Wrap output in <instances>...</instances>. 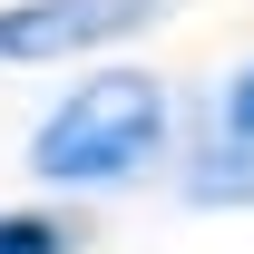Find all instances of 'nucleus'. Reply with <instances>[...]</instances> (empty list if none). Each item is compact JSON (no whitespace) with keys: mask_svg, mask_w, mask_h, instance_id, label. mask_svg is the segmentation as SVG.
<instances>
[{"mask_svg":"<svg viewBox=\"0 0 254 254\" xmlns=\"http://www.w3.org/2000/svg\"><path fill=\"white\" fill-rule=\"evenodd\" d=\"M166 147V88L137 68H98L88 88H68V108H49V127L30 137V166L49 186H118Z\"/></svg>","mask_w":254,"mask_h":254,"instance_id":"nucleus-1","label":"nucleus"},{"mask_svg":"<svg viewBox=\"0 0 254 254\" xmlns=\"http://www.w3.org/2000/svg\"><path fill=\"white\" fill-rule=\"evenodd\" d=\"M157 10L166 0H10L0 10V59H68V49L147 30Z\"/></svg>","mask_w":254,"mask_h":254,"instance_id":"nucleus-2","label":"nucleus"},{"mask_svg":"<svg viewBox=\"0 0 254 254\" xmlns=\"http://www.w3.org/2000/svg\"><path fill=\"white\" fill-rule=\"evenodd\" d=\"M186 195H195V205H254V147H245V137L205 147V157L186 166Z\"/></svg>","mask_w":254,"mask_h":254,"instance_id":"nucleus-3","label":"nucleus"},{"mask_svg":"<svg viewBox=\"0 0 254 254\" xmlns=\"http://www.w3.org/2000/svg\"><path fill=\"white\" fill-rule=\"evenodd\" d=\"M0 254H68V225H49V215H0Z\"/></svg>","mask_w":254,"mask_h":254,"instance_id":"nucleus-4","label":"nucleus"},{"mask_svg":"<svg viewBox=\"0 0 254 254\" xmlns=\"http://www.w3.org/2000/svg\"><path fill=\"white\" fill-rule=\"evenodd\" d=\"M225 137H245V147H254V68L235 78V98H225Z\"/></svg>","mask_w":254,"mask_h":254,"instance_id":"nucleus-5","label":"nucleus"}]
</instances>
